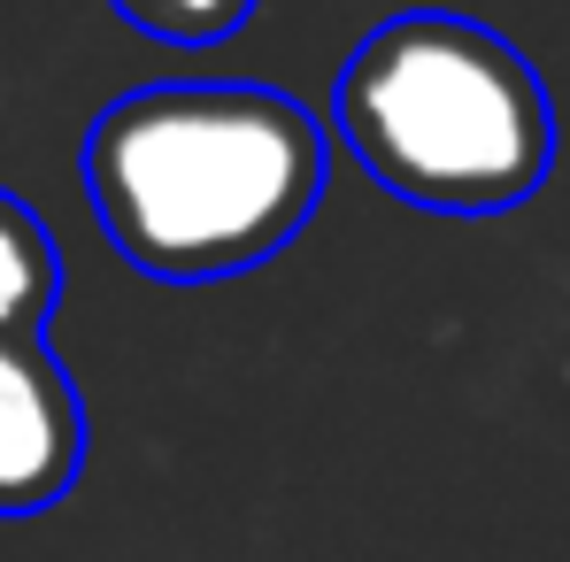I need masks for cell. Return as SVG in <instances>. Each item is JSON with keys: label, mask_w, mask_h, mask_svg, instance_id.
<instances>
[{"label": "cell", "mask_w": 570, "mask_h": 562, "mask_svg": "<svg viewBox=\"0 0 570 562\" xmlns=\"http://www.w3.org/2000/svg\"><path fill=\"white\" fill-rule=\"evenodd\" d=\"M324 131L271 86H147L86 131V193L147 278H232L271 263L324 200Z\"/></svg>", "instance_id": "6da1fadb"}, {"label": "cell", "mask_w": 570, "mask_h": 562, "mask_svg": "<svg viewBox=\"0 0 570 562\" xmlns=\"http://www.w3.org/2000/svg\"><path fill=\"white\" fill-rule=\"evenodd\" d=\"M340 131L385 193L448 216L532 200L556 162L540 70L471 16H401L340 78Z\"/></svg>", "instance_id": "7a4b0ae2"}, {"label": "cell", "mask_w": 570, "mask_h": 562, "mask_svg": "<svg viewBox=\"0 0 570 562\" xmlns=\"http://www.w3.org/2000/svg\"><path fill=\"white\" fill-rule=\"evenodd\" d=\"M86 470V401L47 339H0V516L55 509Z\"/></svg>", "instance_id": "3957f363"}, {"label": "cell", "mask_w": 570, "mask_h": 562, "mask_svg": "<svg viewBox=\"0 0 570 562\" xmlns=\"http://www.w3.org/2000/svg\"><path fill=\"white\" fill-rule=\"evenodd\" d=\"M55 300H62L55 231L16 193H0V339H39Z\"/></svg>", "instance_id": "277c9868"}, {"label": "cell", "mask_w": 570, "mask_h": 562, "mask_svg": "<svg viewBox=\"0 0 570 562\" xmlns=\"http://www.w3.org/2000/svg\"><path fill=\"white\" fill-rule=\"evenodd\" d=\"M255 0H116V16H131L139 31L170 39V47H216L247 23Z\"/></svg>", "instance_id": "5b68a950"}]
</instances>
